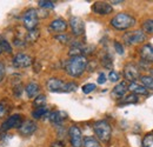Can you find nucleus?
I'll use <instances>...</instances> for the list:
<instances>
[{"instance_id":"obj_1","label":"nucleus","mask_w":153,"mask_h":147,"mask_svg":"<svg viewBox=\"0 0 153 147\" xmlns=\"http://www.w3.org/2000/svg\"><path fill=\"white\" fill-rule=\"evenodd\" d=\"M87 59L85 55H76V56H71L66 65H65V70L68 75L71 76H80L87 68Z\"/></svg>"},{"instance_id":"obj_2","label":"nucleus","mask_w":153,"mask_h":147,"mask_svg":"<svg viewBox=\"0 0 153 147\" xmlns=\"http://www.w3.org/2000/svg\"><path fill=\"white\" fill-rule=\"evenodd\" d=\"M93 129H94V133H96L97 138H98L101 143L107 144V143L111 140V137H112V128H111L110 122H107L106 120H99V121L94 122Z\"/></svg>"},{"instance_id":"obj_3","label":"nucleus","mask_w":153,"mask_h":147,"mask_svg":"<svg viewBox=\"0 0 153 147\" xmlns=\"http://www.w3.org/2000/svg\"><path fill=\"white\" fill-rule=\"evenodd\" d=\"M134 24H135V19L131 14H127V13H119L111 20V25L115 30H119V31L128 30L132 26H134Z\"/></svg>"},{"instance_id":"obj_4","label":"nucleus","mask_w":153,"mask_h":147,"mask_svg":"<svg viewBox=\"0 0 153 147\" xmlns=\"http://www.w3.org/2000/svg\"><path fill=\"white\" fill-rule=\"evenodd\" d=\"M123 39L126 45H137V44H141L146 40V34L143 32V30H135V31L126 32Z\"/></svg>"},{"instance_id":"obj_5","label":"nucleus","mask_w":153,"mask_h":147,"mask_svg":"<svg viewBox=\"0 0 153 147\" xmlns=\"http://www.w3.org/2000/svg\"><path fill=\"white\" fill-rule=\"evenodd\" d=\"M22 22H24V26L28 30V31H32L37 27L39 22V17H38V12L37 10H28L24 13L22 16Z\"/></svg>"},{"instance_id":"obj_6","label":"nucleus","mask_w":153,"mask_h":147,"mask_svg":"<svg viewBox=\"0 0 153 147\" xmlns=\"http://www.w3.org/2000/svg\"><path fill=\"white\" fill-rule=\"evenodd\" d=\"M12 64H13L14 67H17V68H26V67H30V66L33 64V59L28 54L18 53V54H16L13 56Z\"/></svg>"},{"instance_id":"obj_7","label":"nucleus","mask_w":153,"mask_h":147,"mask_svg":"<svg viewBox=\"0 0 153 147\" xmlns=\"http://www.w3.org/2000/svg\"><path fill=\"white\" fill-rule=\"evenodd\" d=\"M68 137L72 147H82V134L78 126H71L68 129Z\"/></svg>"},{"instance_id":"obj_8","label":"nucleus","mask_w":153,"mask_h":147,"mask_svg":"<svg viewBox=\"0 0 153 147\" xmlns=\"http://www.w3.org/2000/svg\"><path fill=\"white\" fill-rule=\"evenodd\" d=\"M70 26H71V30H72V33L76 36V37H80L84 34L85 32V24H84V20L79 17H72L70 19Z\"/></svg>"},{"instance_id":"obj_9","label":"nucleus","mask_w":153,"mask_h":147,"mask_svg":"<svg viewBox=\"0 0 153 147\" xmlns=\"http://www.w3.org/2000/svg\"><path fill=\"white\" fill-rule=\"evenodd\" d=\"M124 75L126 78V80H128L131 82H135V80L140 78L139 67L134 64H127L124 68Z\"/></svg>"},{"instance_id":"obj_10","label":"nucleus","mask_w":153,"mask_h":147,"mask_svg":"<svg viewBox=\"0 0 153 147\" xmlns=\"http://www.w3.org/2000/svg\"><path fill=\"white\" fill-rule=\"evenodd\" d=\"M66 82L58 79V78H51L46 82V87L50 92H65Z\"/></svg>"},{"instance_id":"obj_11","label":"nucleus","mask_w":153,"mask_h":147,"mask_svg":"<svg viewBox=\"0 0 153 147\" xmlns=\"http://www.w3.org/2000/svg\"><path fill=\"white\" fill-rule=\"evenodd\" d=\"M22 118L20 114H14V115H11L10 118H7V120L2 124V129L4 131H7V129H12V128H19L22 124Z\"/></svg>"},{"instance_id":"obj_12","label":"nucleus","mask_w":153,"mask_h":147,"mask_svg":"<svg viewBox=\"0 0 153 147\" xmlns=\"http://www.w3.org/2000/svg\"><path fill=\"white\" fill-rule=\"evenodd\" d=\"M92 11L97 13V14H101V16H105V14H110L113 12V8H112V5L107 4V2H104V1H97L93 4L92 6Z\"/></svg>"},{"instance_id":"obj_13","label":"nucleus","mask_w":153,"mask_h":147,"mask_svg":"<svg viewBox=\"0 0 153 147\" xmlns=\"http://www.w3.org/2000/svg\"><path fill=\"white\" fill-rule=\"evenodd\" d=\"M37 128H38V126L33 120H26V121H24L21 124V126L18 129H19V133L21 135L28 137V135L33 134L37 131Z\"/></svg>"},{"instance_id":"obj_14","label":"nucleus","mask_w":153,"mask_h":147,"mask_svg":"<svg viewBox=\"0 0 153 147\" xmlns=\"http://www.w3.org/2000/svg\"><path fill=\"white\" fill-rule=\"evenodd\" d=\"M50 31L52 32H56V33H62L66 31L67 28V22L61 18H58L56 20H53L51 24H50Z\"/></svg>"},{"instance_id":"obj_15","label":"nucleus","mask_w":153,"mask_h":147,"mask_svg":"<svg viewBox=\"0 0 153 147\" xmlns=\"http://www.w3.org/2000/svg\"><path fill=\"white\" fill-rule=\"evenodd\" d=\"M127 90H128V85L126 84V81H121L117 86L113 87V90H112V97L118 98V99H121L126 94Z\"/></svg>"},{"instance_id":"obj_16","label":"nucleus","mask_w":153,"mask_h":147,"mask_svg":"<svg viewBox=\"0 0 153 147\" xmlns=\"http://www.w3.org/2000/svg\"><path fill=\"white\" fill-rule=\"evenodd\" d=\"M140 56L143 58V60L149 61V62H153V46L147 44L144 45L140 48Z\"/></svg>"},{"instance_id":"obj_17","label":"nucleus","mask_w":153,"mask_h":147,"mask_svg":"<svg viewBox=\"0 0 153 147\" xmlns=\"http://www.w3.org/2000/svg\"><path fill=\"white\" fill-rule=\"evenodd\" d=\"M67 118V114L62 111H56V112H52L51 115H50V121L54 125H61L62 121Z\"/></svg>"},{"instance_id":"obj_18","label":"nucleus","mask_w":153,"mask_h":147,"mask_svg":"<svg viewBox=\"0 0 153 147\" xmlns=\"http://www.w3.org/2000/svg\"><path fill=\"white\" fill-rule=\"evenodd\" d=\"M128 90L135 95H147L149 94V91L143 85H140L138 82H131L128 85Z\"/></svg>"},{"instance_id":"obj_19","label":"nucleus","mask_w":153,"mask_h":147,"mask_svg":"<svg viewBox=\"0 0 153 147\" xmlns=\"http://www.w3.org/2000/svg\"><path fill=\"white\" fill-rule=\"evenodd\" d=\"M25 91L27 93L28 98H36L38 95L39 91H40V86H39L37 82H30L25 87Z\"/></svg>"},{"instance_id":"obj_20","label":"nucleus","mask_w":153,"mask_h":147,"mask_svg":"<svg viewBox=\"0 0 153 147\" xmlns=\"http://www.w3.org/2000/svg\"><path fill=\"white\" fill-rule=\"evenodd\" d=\"M139 101V99H138V97L133 94V93H131V94H128V95H124L121 99H120V101H119V106H124V105H131V104H137Z\"/></svg>"},{"instance_id":"obj_21","label":"nucleus","mask_w":153,"mask_h":147,"mask_svg":"<svg viewBox=\"0 0 153 147\" xmlns=\"http://www.w3.org/2000/svg\"><path fill=\"white\" fill-rule=\"evenodd\" d=\"M82 147H101L99 140L93 137H86L82 140Z\"/></svg>"},{"instance_id":"obj_22","label":"nucleus","mask_w":153,"mask_h":147,"mask_svg":"<svg viewBox=\"0 0 153 147\" xmlns=\"http://www.w3.org/2000/svg\"><path fill=\"white\" fill-rule=\"evenodd\" d=\"M140 80L143 82V86L149 91H153V79L150 75H143L140 76Z\"/></svg>"},{"instance_id":"obj_23","label":"nucleus","mask_w":153,"mask_h":147,"mask_svg":"<svg viewBox=\"0 0 153 147\" xmlns=\"http://www.w3.org/2000/svg\"><path fill=\"white\" fill-rule=\"evenodd\" d=\"M47 114V107L46 106H42V107H37L36 110L32 111V117L34 119H40L42 118L44 115Z\"/></svg>"},{"instance_id":"obj_24","label":"nucleus","mask_w":153,"mask_h":147,"mask_svg":"<svg viewBox=\"0 0 153 147\" xmlns=\"http://www.w3.org/2000/svg\"><path fill=\"white\" fill-rule=\"evenodd\" d=\"M143 32L147 34H153V19H147L143 22Z\"/></svg>"},{"instance_id":"obj_25","label":"nucleus","mask_w":153,"mask_h":147,"mask_svg":"<svg viewBox=\"0 0 153 147\" xmlns=\"http://www.w3.org/2000/svg\"><path fill=\"white\" fill-rule=\"evenodd\" d=\"M10 112V105L7 101L1 100L0 101V118H4L5 115H7Z\"/></svg>"},{"instance_id":"obj_26","label":"nucleus","mask_w":153,"mask_h":147,"mask_svg":"<svg viewBox=\"0 0 153 147\" xmlns=\"http://www.w3.org/2000/svg\"><path fill=\"white\" fill-rule=\"evenodd\" d=\"M34 106L36 107H42V106H46V97L44 94H40L37 95L34 98Z\"/></svg>"},{"instance_id":"obj_27","label":"nucleus","mask_w":153,"mask_h":147,"mask_svg":"<svg viewBox=\"0 0 153 147\" xmlns=\"http://www.w3.org/2000/svg\"><path fill=\"white\" fill-rule=\"evenodd\" d=\"M39 36H40V32H39L37 28H34V30H32V31H28V34H27V40L30 41V42H33V41H36V40H38Z\"/></svg>"},{"instance_id":"obj_28","label":"nucleus","mask_w":153,"mask_h":147,"mask_svg":"<svg viewBox=\"0 0 153 147\" xmlns=\"http://www.w3.org/2000/svg\"><path fill=\"white\" fill-rule=\"evenodd\" d=\"M143 147H153V134L149 133L143 139Z\"/></svg>"},{"instance_id":"obj_29","label":"nucleus","mask_w":153,"mask_h":147,"mask_svg":"<svg viewBox=\"0 0 153 147\" xmlns=\"http://www.w3.org/2000/svg\"><path fill=\"white\" fill-rule=\"evenodd\" d=\"M101 64L105 68H112V58L110 54H105L101 59Z\"/></svg>"},{"instance_id":"obj_30","label":"nucleus","mask_w":153,"mask_h":147,"mask_svg":"<svg viewBox=\"0 0 153 147\" xmlns=\"http://www.w3.org/2000/svg\"><path fill=\"white\" fill-rule=\"evenodd\" d=\"M0 50H1V52L2 51H6L7 53H12V46L5 39H1L0 40Z\"/></svg>"},{"instance_id":"obj_31","label":"nucleus","mask_w":153,"mask_h":147,"mask_svg":"<svg viewBox=\"0 0 153 147\" xmlns=\"http://www.w3.org/2000/svg\"><path fill=\"white\" fill-rule=\"evenodd\" d=\"M39 6L42 8H53L54 2L51 0H41V1H39Z\"/></svg>"},{"instance_id":"obj_32","label":"nucleus","mask_w":153,"mask_h":147,"mask_svg":"<svg viewBox=\"0 0 153 147\" xmlns=\"http://www.w3.org/2000/svg\"><path fill=\"white\" fill-rule=\"evenodd\" d=\"M76 87H78V85H76V82H73V81H68V82H66V86H65V92L68 93V92H73V91H76Z\"/></svg>"},{"instance_id":"obj_33","label":"nucleus","mask_w":153,"mask_h":147,"mask_svg":"<svg viewBox=\"0 0 153 147\" xmlns=\"http://www.w3.org/2000/svg\"><path fill=\"white\" fill-rule=\"evenodd\" d=\"M96 90V85L94 84H86L82 86V92L85 94H88V93L93 92Z\"/></svg>"},{"instance_id":"obj_34","label":"nucleus","mask_w":153,"mask_h":147,"mask_svg":"<svg viewBox=\"0 0 153 147\" xmlns=\"http://www.w3.org/2000/svg\"><path fill=\"white\" fill-rule=\"evenodd\" d=\"M108 79H110V81H112V82H117V81L119 80V73L115 72V71H111L110 74H108Z\"/></svg>"},{"instance_id":"obj_35","label":"nucleus","mask_w":153,"mask_h":147,"mask_svg":"<svg viewBox=\"0 0 153 147\" xmlns=\"http://www.w3.org/2000/svg\"><path fill=\"white\" fill-rule=\"evenodd\" d=\"M114 48H115V51H117V53H119V54H124V47L121 46L120 42L114 41Z\"/></svg>"},{"instance_id":"obj_36","label":"nucleus","mask_w":153,"mask_h":147,"mask_svg":"<svg viewBox=\"0 0 153 147\" xmlns=\"http://www.w3.org/2000/svg\"><path fill=\"white\" fill-rule=\"evenodd\" d=\"M56 39H57L59 42L66 44V42H68V39H70V38L67 37V36H65V34H62V36H57V37H56Z\"/></svg>"},{"instance_id":"obj_37","label":"nucleus","mask_w":153,"mask_h":147,"mask_svg":"<svg viewBox=\"0 0 153 147\" xmlns=\"http://www.w3.org/2000/svg\"><path fill=\"white\" fill-rule=\"evenodd\" d=\"M4 78H5V65L0 62V82L4 80Z\"/></svg>"},{"instance_id":"obj_38","label":"nucleus","mask_w":153,"mask_h":147,"mask_svg":"<svg viewBox=\"0 0 153 147\" xmlns=\"http://www.w3.org/2000/svg\"><path fill=\"white\" fill-rule=\"evenodd\" d=\"M105 82H106V75L104 73H100L99 76H98V84L102 85V84H105Z\"/></svg>"},{"instance_id":"obj_39","label":"nucleus","mask_w":153,"mask_h":147,"mask_svg":"<svg viewBox=\"0 0 153 147\" xmlns=\"http://www.w3.org/2000/svg\"><path fill=\"white\" fill-rule=\"evenodd\" d=\"M50 147H65V145H64L61 141H54V143L51 144Z\"/></svg>"},{"instance_id":"obj_40","label":"nucleus","mask_w":153,"mask_h":147,"mask_svg":"<svg viewBox=\"0 0 153 147\" xmlns=\"http://www.w3.org/2000/svg\"><path fill=\"white\" fill-rule=\"evenodd\" d=\"M112 4H114V5H118V4H120V2H123L121 0H118V1H111Z\"/></svg>"},{"instance_id":"obj_41","label":"nucleus","mask_w":153,"mask_h":147,"mask_svg":"<svg viewBox=\"0 0 153 147\" xmlns=\"http://www.w3.org/2000/svg\"><path fill=\"white\" fill-rule=\"evenodd\" d=\"M150 74H151L150 76H151V78H152V79H153V70H151V71H150Z\"/></svg>"},{"instance_id":"obj_42","label":"nucleus","mask_w":153,"mask_h":147,"mask_svg":"<svg viewBox=\"0 0 153 147\" xmlns=\"http://www.w3.org/2000/svg\"><path fill=\"white\" fill-rule=\"evenodd\" d=\"M0 53H1V50H0Z\"/></svg>"}]
</instances>
